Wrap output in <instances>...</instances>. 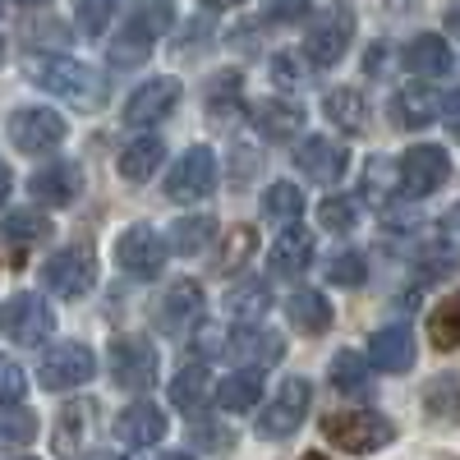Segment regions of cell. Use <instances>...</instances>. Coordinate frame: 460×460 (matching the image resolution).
Instances as JSON below:
<instances>
[{
	"label": "cell",
	"mask_w": 460,
	"mask_h": 460,
	"mask_svg": "<svg viewBox=\"0 0 460 460\" xmlns=\"http://www.w3.org/2000/svg\"><path fill=\"white\" fill-rule=\"evenodd\" d=\"M451 47L442 42L438 32H419L414 42L405 47V69L419 74V79H442V74H451Z\"/></svg>",
	"instance_id": "obj_27"
},
{
	"label": "cell",
	"mask_w": 460,
	"mask_h": 460,
	"mask_svg": "<svg viewBox=\"0 0 460 460\" xmlns=\"http://www.w3.org/2000/svg\"><path fill=\"white\" fill-rule=\"evenodd\" d=\"M286 318L304 332V336H323L332 327V304L323 290H295L286 299Z\"/></svg>",
	"instance_id": "obj_31"
},
{
	"label": "cell",
	"mask_w": 460,
	"mask_h": 460,
	"mask_svg": "<svg viewBox=\"0 0 460 460\" xmlns=\"http://www.w3.org/2000/svg\"><path fill=\"white\" fill-rule=\"evenodd\" d=\"M327 281L332 286H345V290H355V286H364L368 281V262L359 258V253H336V258H327Z\"/></svg>",
	"instance_id": "obj_42"
},
{
	"label": "cell",
	"mask_w": 460,
	"mask_h": 460,
	"mask_svg": "<svg viewBox=\"0 0 460 460\" xmlns=\"http://www.w3.org/2000/svg\"><path fill=\"white\" fill-rule=\"evenodd\" d=\"M221 350H226V359H240L249 368H272L286 359V336L262 323H235L221 336Z\"/></svg>",
	"instance_id": "obj_9"
},
{
	"label": "cell",
	"mask_w": 460,
	"mask_h": 460,
	"mask_svg": "<svg viewBox=\"0 0 460 460\" xmlns=\"http://www.w3.org/2000/svg\"><path fill=\"white\" fill-rule=\"evenodd\" d=\"M350 42H355V14L345 5H332L309 23V32H304V56H309L314 69H332L345 51H350Z\"/></svg>",
	"instance_id": "obj_5"
},
{
	"label": "cell",
	"mask_w": 460,
	"mask_h": 460,
	"mask_svg": "<svg viewBox=\"0 0 460 460\" xmlns=\"http://www.w3.org/2000/svg\"><path fill=\"white\" fill-rule=\"evenodd\" d=\"M51 240V217L37 212V208H14L10 217H0V249H32V244H47Z\"/></svg>",
	"instance_id": "obj_22"
},
{
	"label": "cell",
	"mask_w": 460,
	"mask_h": 460,
	"mask_svg": "<svg viewBox=\"0 0 460 460\" xmlns=\"http://www.w3.org/2000/svg\"><path fill=\"white\" fill-rule=\"evenodd\" d=\"M189 442L203 447V451H226L230 447V429H221L217 419H199V424L189 429Z\"/></svg>",
	"instance_id": "obj_47"
},
{
	"label": "cell",
	"mask_w": 460,
	"mask_h": 460,
	"mask_svg": "<svg viewBox=\"0 0 460 460\" xmlns=\"http://www.w3.org/2000/svg\"><path fill=\"white\" fill-rule=\"evenodd\" d=\"M28 74L37 79V88H47L51 97H65L69 106L79 111H97L106 102V79L84 65V60H69V56H37L28 65Z\"/></svg>",
	"instance_id": "obj_1"
},
{
	"label": "cell",
	"mask_w": 460,
	"mask_h": 460,
	"mask_svg": "<svg viewBox=\"0 0 460 460\" xmlns=\"http://www.w3.org/2000/svg\"><path fill=\"white\" fill-rule=\"evenodd\" d=\"M323 433H327L332 447L350 451V456H373L377 447H392L396 442L392 419L377 414V410H341V414H332L327 424H323Z\"/></svg>",
	"instance_id": "obj_3"
},
{
	"label": "cell",
	"mask_w": 460,
	"mask_h": 460,
	"mask_svg": "<svg viewBox=\"0 0 460 460\" xmlns=\"http://www.w3.org/2000/svg\"><path fill=\"white\" fill-rule=\"evenodd\" d=\"M212 240H217V221H212L208 212H199V217H180V221L171 226V235H166L171 253H180V258L203 253Z\"/></svg>",
	"instance_id": "obj_34"
},
{
	"label": "cell",
	"mask_w": 460,
	"mask_h": 460,
	"mask_svg": "<svg viewBox=\"0 0 460 460\" xmlns=\"http://www.w3.org/2000/svg\"><path fill=\"white\" fill-rule=\"evenodd\" d=\"M299 460H327V456H318V451H309V456H299Z\"/></svg>",
	"instance_id": "obj_56"
},
{
	"label": "cell",
	"mask_w": 460,
	"mask_h": 460,
	"mask_svg": "<svg viewBox=\"0 0 460 460\" xmlns=\"http://www.w3.org/2000/svg\"><path fill=\"white\" fill-rule=\"evenodd\" d=\"M203 5H208V10H235L240 0H203Z\"/></svg>",
	"instance_id": "obj_53"
},
{
	"label": "cell",
	"mask_w": 460,
	"mask_h": 460,
	"mask_svg": "<svg viewBox=\"0 0 460 460\" xmlns=\"http://www.w3.org/2000/svg\"><path fill=\"white\" fill-rule=\"evenodd\" d=\"M396 194H401V162H392V157H373V162L364 166V203H373V208H392Z\"/></svg>",
	"instance_id": "obj_33"
},
{
	"label": "cell",
	"mask_w": 460,
	"mask_h": 460,
	"mask_svg": "<svg viewBox=\"0 0 460 460\" xmlns=\"http://www.w3.org/2000/svg\"><path fill=\"white\" fill-rule=\"evenodd\" d=\"M162 460H194V456H184V451H171V456H162Z\"/></svg>",
	"instance_id": "obj_54"
},
{
	"label": "cell",
	"mask_w": 460,
	"mask_h": 460,
	"mask_svg": "<svg viewBox=\"0 0 460 460\" xmlns=\"http://www.w3.org/2000/svg\"><path fill=\"white\" fill-rule=\"evenodd\" d=\"M93 419H97V405H93V401L65 405L60 419H56V451H60V456H84V451H93Z\"/></svg>",
	"instance_id": "obj_23"
},
{
	"label": "cell",
	"mask_w": 460,
	"mask_h": 460,
	"mask_svg": "<svg viewBox=\"0 0 460 460\" xmlns=\"http://www.w3.org/2000/svg\"><path fill=\"white\" fill-rule=\"evenodd\" d=\"M10 189H14V175H10V166H5V162H0V208H5Z\"/></svg>",
	"instance_id": "obj_51"
},
{
	"label": "cell",
	"mask_w": 460,
	"mask_h": 460,
	"mask_svg": "<svg viewBox=\"0 0 460 460\" xmlns=\"http://www.w3.org/2000/svg\"><path fill=\"white\" fill-rule=\"evenodd\" d=\"M212 396H217V392H212L208 364H184V368L175 373V382H171V405H175L180 414H189V419H199Z\"/></svg>",
	"instance_id": "obj_26"
},
{
	"label": "cell",
	"mask_w": 460,
	"mask_h": 460,
	"mask_svg": "<svg viewBox=\"0 0 460 460\" xmlns=\"http://www.w3.org/2000/svg\"><path fill=\"white\" fill-rule=\"evenodd\" d=\"M28 392V377L14 359H0V405H19V396Z\"/></svg>",
	"instance_id": "obj_48"
},
{
	"label": "cell",
	"mask_w": 460,
	"mask_h": 460,
	"mask_svg": "<svg viewBox=\"0 0 460 460\" xmlns=\"http://www.w3.org/2000/svg\"><path fill=\"white\" fill-rule=\"evenodd\" d=\"M433 249H438V253H460V203L438 217V226H433Z\"/></svg>",
	"instance_id": "obj_46"
},
{
	"label": "cell",
	"mask_w": 460,
	"mask_h": 460,
	"mask_svg": "<svg viewBox=\"0 0 460 460\" xmlns=\"http://www.w3.org/2000/svg\"><path fill=\"white\" fill-rule=\"evenodd\" d=\"M203 314H208V295L199 281H171L162 290V304H157V332L162 336H189L203 327Z\"/></svg>",
	"instance_id": "obj_10"
},
{
	"label": "cell",
	"mask_w": 460,
	"mask_h": 460,
	"mask_svg": "<svg viewBox=\"0 0 460 460\" xmlns=\"http://www.w3.org/2000/svg\"><path fill=\"white\" fill-rule=\"evenodd\" d=\"M442 120H447V129L460 138V93H451V97L442 102Z\"/></svg>",
	"instance_id": "obj_50"
},
{
	"label": "cell",
	"mask_w": 460,
	"mask_h": 460,
	"mask_svg": "<svg viewBox=\"0 0 460 460\" xmlns=\"http://www.w3.org/2000/svg\"><path fill=\"white\" fill-rule=\"evenodd\" d=\"M0 327H5V336L14 345H42L51 332H56V314H51V304L42 295H14L5 309H0Z\"/></svg>",
	"instance_id": "obj_13"
},
{
	"label": "cell",
	"mask_w": 460,
	"mask_h": 460,
	"mask_svg": "<svg viewBox=\"0 0 460 460\" xmlns=\"http://www.w3.org/2000/svg\"><path fill=\"white\" fill-rule=\"evenodd\" d=\"M424 401H429V410H433L438 419L460 414V382H456V377H433L429 392H424Z\"/></svg>",
	"instance_id": "obj_43"
},
{
	"label": "cell",
	"mask_w": 460,
	"mask_h": 460,
	"mask_svg": "<svg viewBox=\"0 0 460 460\" xmlns=\"http://www.w3.org/2000/svg\"><path fill=\"white\" fill-rule=\"evenodd\" d=\"M249 253H253V226H235V230H230V240H226L221 267H226V272H240Z\"/></svg>",
	"instance_id": "obj_45"
},
{
	"label": "cell",
	"mask_w": 460,
	"mask_h": 460,
	"mask_svg": "<svg viewBox=\"0 0 460 460\" xmlns=\"http://www.w3.org/2000/svg\"><path fill=\"white\" fill-rule=\"evenodd\" d=\"M175 23V5L171 0H134V10L120 28V37L111 42V65L134 69L147 60V51L157 47V37H166Z\"/></svg>",
	"instance_id": "obj_2"
},
{
	"label": "cell",
	"mask_w": 460,
	"mask_h": 460,
	"mask_svg": "<svg viewBox=\"0 0 460 460\" xmlns=\"http://www.w3.org/2000/svg\"><path fill=\"white\" fill-rule=\"evenodd\" d=\"M309 56H295V51H281V56H272V79L281 84V88H304L309 84V65H304Z\"/></svg>",
	"instance_id": "obj_44"
},
{
	"label": "cell",
	"mask_w": 460,
	"mask_h": 460,
	"mask_svg": "<svg viewBox=\"0 0 460 460\" xmlns=\"http://www.w3.org/2000/svg\"><path fill=\"white\" fill-rule=\"evenodd\" d=\"M368 359L382 368V373H405L414 364V336L405 323H387L377 327L373 341H368Z\"/></svg>",
	"instance_id": "obj_21"
},
{
	"label": "cell",
	"mask_w": 460,
	"mask_h": 460,
	"mask_svg": "<svg viewBox=\"0 0 460 460\" xmlns=\"http://www.w3.org/2000/svg\"><path fill=\"white\" fill-rule=\"evenodd\" d=\"M111 382L125 392H147L157 382V350L143 336H115L111 341Z\"/></svg>",
	"instance_id": "obj_12"
},
{
	"label": "cell",
	"mask_w": 460,
	"mask_h": 460,
	"mask_svg": "<svg viewBox=\"0 0 460 460\" xmlns=\"http://www.w3.org/2000/svg\"><path fill=\"white\" fill-rule=\"evenodd\" d=\"M368 359L359 355V350H336V359H332V368H327V377H332V387L341 392V396H364L368 392Z\"/></svg>",
	"instance_id": "obj_35"
},
{
	"label": "cell",
	"mask_w": 460,
	"mask_h": 460,
	"mask_svg": "<svg viewBox=\"0 0 460 460\" xmlns=\"http://www.w3.org/2000/svg\"><path fill=\"white\" fill-rule=\"evenodd\" d=\"M162 162H166V143L157 138V134H138L134 143H125V152H120V175L129 180V184H143V180H152L162 171Z\"/></svg>",
	"instance_id": "obj_28"
},
{
	"label": "cell",
	"mask_w": 460,
	"mask_h": 460,
	"mask_svg": "<svg viewBox=\"0 0 460 460\" xmlns=\"http://www.w3.org/2000/svg\"><path fill=\"white\" fill-rule=\"evenodd\" d=\"M166 258H171V244L152 226H129L125 235L115 240V262H120V272L134 277V281H157Z\"/></svg>",
	"instance_id": "obj_6"
},
{
	"label": "cell",
	"mask_w": 460,
	"mask_h": 460,
	"mask_svg": "<svg viewBox=\"0 0 460 460\" xmlns=\"http://www.w3.org/2000/svg\"><path fill=\"white\" fill-rule=\"evenodd\" d=\"M262 212L272 217V221H295L304 212V194H299V184H267V194H262Z\"/></svg>",
	"instance_id": "obj_39"
},
{
	"label": "cell",
	"mask_w": 460,
	"mask_h": 460,
	"mask_svg": "<svg viewBox=\"0 0 460 460\" xmlns=\"http://www.w3.org/2000/svg\"><path fill=\"white\" fill-rule=\"evenodd\" d=\"M115 438L134 451L157 447L166 438V410L152 405V401H134L129 410H120V419H115Z\"/></svg>",
	"instance_id": "obj_18"
},
{
	"label": "cell",
	"mask_w": 460,
	"mask_h": 460,
	"mask_svg": "<svg viewBox=\"0 0 460 460\" xmlns=\"http://www.w3.org/2000/svg\"><path fill=\"white\" fill-rule=\"evenodd\" d=\"M115 14H120V0H74V19L88 37H102Z\"/></svg>",
	"instance_id": "obj_40"
},
{
	"label": "cell",
	"mask_w": 460,
	"mask_h": 460,
	"mask_svg": "<svg viewBox=\"0 0 460 460\" xmlns=\"http://www.w3.org/2000/svg\"><path fill=\"white\" fill-rule=\"evenodd\" d=\"M37 438V414L23 405H0V451H19Z\"/></svg>",
	"instance_id": "obj_38"
},
{
	"label": "cell",
	"mask_w": 460,
	"mask_h": 460,
	"mask_svg": "<svg viewBox=\"0 0 460 460\" xmlns=\"http://www.w3.org/2000/svg\"><path fill=\"white\" fill-rule=\"evenodd\" d=\"M258 396H262V368H235L230 377H221V387H217L212 401L226 414H244V410L258 405Z\"/></svg>",
	"instance_id": "obj_30"
},
{
	"label": "cell",
	"mask_w": 460,
	"mask_h": 460,
	"mask_svg": "<svg viewBox=\"0 0 460 460\" xmlns=\"http://www.w3.org/2000/svg\"><path fill=\"white\" fill-rule=\"evenodd\" d=\"M253 125L267 143H286L304 129V106L290 102V97H267L258 111H253Z\"/></svg>",
	"instance_id": "obj_25"
},
{
	"label": "cell",
	"mask_w": 460,
	"mask_h": 460,
	"mask_svg": "<svg viewBox=\"0 0 460 460\" xmlns=\"http://www.w3.org/2000/svg\"><path fill=\"white\" fill-rule=\"evenodd\" d=\"M28 189H32V199L42 208H69L74 199H79V189H84V175H79L74 162H51L42 171H32Z\"/></svg>",
	"instance_id": "obj_19"
},
{
	"label": "cell",
	"mask_w": 460,
	"mask_h": 460,
	"mask_svg": "<svg viewBox=\"0 0 460 460\" xmlns=\"http://www.w3.org/2000/svg\"><path fill=\"white\" fill-rule=\"evenodd\" d=\"M309 262H314V235L304 226H286L281 235L267 244V272L272 277H304Z\"/></svg>",
	"instance_id": "obj_20"
},
{
	"label": "cell",
	"mask_w": 460,
	"mask_h": 460,
	"mask_svg": "<svg viewBox=\"0 0 460 460\" xmlns=\"http://www.w3.org/2000/svg\"><path fill=\"white\" fill-rule=\"evenodd\" d=\"M0 10H5V0H0Z\"/></svg>",
	"instance_id": "obj_59"
},
{
	"label": "cell",
	"mask_w": 460,
	"mask_h": 460,
	"mask_svg": "<svg viewBox=\"0 0 460 460\" xmlns=\"http://www.w3.org/2000/svg\"><path fill=\"white\" fill-rule=\"evenodd\" d=\"M429 341H433V350H460V290H451L433 309Z\"/></svg>",
	"instance_id": "obj_37"
},
{
	"label": "cell",
	"mask_w": 460,
	"mask_h": 460,
	"mask_svg": "<svg viewBox=\"0 0 460 460\" xmlns=\"http://www.w3.org/2000/svg\"><path fill=\"white\" fill-rule=\"evenodd\" d=\"M93 373H97V355L84 341L51 345V350L42 355V364H37V382H42L47 392H74V387H84Z\"/></svg>",
	"instance_id": "obj_8"
},
{
	"label": "cell",
	"mask_w": 460,
	"mask_h": 460,
	"mask_svg": "<svg viewBox=\"0 0 460 460\" xmlns=\"http://www.w3.org/2000/svg\"><path fill=\"white\" fill-rule=\"evenodd\" d=\"M451 180V157L438 143H414L401 157V189L410 199H429Z\"/></svg>",
	"instance_id": "obj_14"
},
{
	"label": "cell",
	"mask_w": 460,
	"mask_h": 460,
	"mask_svg": "<svg viewBox=\"0 0 460 460\" xmlns=\"http://www.w3.org/2000/svg\"><path fill=\"white\" fill-rule=\"evenodd\" d=\"M42 281L56 299H84L93 286H97V258L93 249L74 244V249H60L42 262Z\"/></svg>",
	"instance_id": "obj_7"
},
{
	"label": "cell",
	"mask_w": 460,
	"mask_h": 460,
	"mask_svg": "<svg viewBox=\"0 0 460 460\" xmlns=\"http://www.w3.org/2000/svg\"><path fill=\"white\" fill-rule=\"evenodd\" d=\"M323 111H327V120L341 134H350V138L368 129V97L359 88H332L327 102H323Z\"/></svg>",
	"instance_id": "obj_29"
},
{
	"label": "cell",
	"mask_w": 460,
	"mask_h": 460,
	"mask_svg": "<svg viewBox=\"0 0 460 460\" xmlns=\"http://www.w3.org/2000/svg\"><path fill=\"white\" fill-rule=\"evenodd\" d=\"M267 309H272V290L262 281H235L226 290V318L258 323V318H267Z\"/></svg>",
	"instance_id": "obj_32"
},
{
	"label": "cell",
	"mask_w": 460,
	"mask_h": 460,
	"mask_svg": "<svg viewBox=\"0 0 460 460\" xmlns=\"http://www.w3.org/2000/svg\"><path fill=\"white\" fill-rule=\"evenodd\" d=\"M19 5H51V0H19Z\"/></svg>",
	"instance_id": "obj_55"
},
{
	"label": "cell",
	"mask_w": 460,
	"mask_h": 460,
	"mask_svg": "<svg viewBox=\"0 0 460 460\" xmlns=\"http://www.w3.org/2000/svg\"><path fill=\"white\" fill-rule=\"evenodd\" d=\"M0 56H5V42H0Z\"/></svg>",
	"instance_id": "obj_57"
},
{
	"label": "cell",
	"mask_w": 460,
	"mask_h": 460,
	"mask_svg": "<svg viewBox=\"0 0 460 460\" xmlns=\"http://www.w3.org/2000/svg\"><path fill=\"white\" fill-rule=\"evenodd\" d=\"M19 460H32V456H19Z\"/></svg>",
	"instance_id": "obj_58"
},
{
	"label": "cell",
	"mask_w": 460,
	"mask_h": 460,
	"mask_svg": "<svg viewBox=\"0 0 460 460\" xmlns=\"http://www.w3.org/2000/svg\"><path fill=\"white\" fill-rule=\"evenodd\" d=\"M314 405L309 377H286L281 387L267 396V410L258 414V438L262 442H286L295 429H304V414Z\"/></svg>",
	"instance_id": "obj_4"
},
{
	"label": "cell",
	"mask_w": 460,
	"mask_h": 460,
	"mask_svg": "<svg viewBox=\"0 0 460 460\" xmlns=\"http://www.w3.org/2000/svg\"><path fill=\"white\" fill-rule=\"evenodd\" d=\"M295 166L304 171V180H314V184H341L345 166H350V147L327 138V134H304L295 143Z\"/></svg>",
	"instance_id": "obj_16"
},
{
	"label": "cell",
	"mask_w": 460,
	"mask_h": 460,
	"mask_svg": "<svg viewBox=\"0 0 460 460\" xmlns=\"http://www.w3.org/2000/svg\"><path fill=\"white\" fill-rule=\"evenodd\" d=\"M447 28H451V37L460 42V0H456V5H447Z\"/></svg>",
	"instance_id": "obj_52"
},
{
	"label": "cell",
	"mask_w": 460,
	"mask_h": 460,
	"mask_svg": "<svg viewBox=\"0 0 460 460\" xmlns=\"http://www.w3.org/2000/svg\"><path fill=\"white\" fill-rule=\"evenodd\" d=\"M318 221H323V230H332V235H345V230H355V221H359L355 199H350V194H332V199H323V203H318Z\"/></svg>",
	"instance_id": "obj_41"
},
{
	"label": "cell",
	"mask_w": 460,
	"mask_h": 460,
	"mask_svg": "<svg viewBox=\"0 0 460 460\" xmlns=\"http://www.w3.org/2000/svg\"><path fill=\"white\" fill-rule=\"evenodd\" d=\"M212 189H217L212 147H189L166 175V199L171 203H203V199H212Z\"/></svg>",
	"instance_id": "obj_11"
},
{
	"label": "cell",
	"mask_w": 460,
	"mask_h": 460,
	"mask_svg": "<svg viewBox=\"0 0 460 460\" xmlns=\"http://www.w3.org/2000/svg\"><path fill=\"white\" fill-rule=\"evenodd\" d=\"M438 111H442V93H433L429 84H405V88L392 97V115H396L401 129H424V125H433Z\"/></svg>",
	"instance_id": "obj_24"
},
{
	"label": "cell",
	"mask_w": 460,
	"mask_h": 460,
	"mask_svg": "<svg viewBox=\"0 0 460 460\" xmlns=\"http://www.w3.org/2000/svg\"><path fill=\"white\" fill-rule=\"evenodd\" d=\"M180 102V79H171V74H162V79H147L129 93L125 102V125L134 129H147V125H162L166 115L175 111Z\"/></svg>",
	"instance_id": "obj_17"
},
{
	"label": "cell",
	"mask_w": 460,
	"mask_h": 460,
	"mask_svg": "<svg viewBox=\"0 0 460 460\" xmlns=\"http://www.w3.org/2000/svg\"><path fill=\"white\" fill-rule=\"evenodd\" d=\"M304 14H309V0H262L267 23H299Z\"/></svg>",
	"instance_id": "obj_49"
},
{
	"label": "cell",
	"mask_w": 460,
	"mask_h": 460,
	"mask_svg": "<svg viewBox=\"0 0 460 460\" xmlns=\"http://www.w3.org/2000/svg\"><path fill=\"white\" fill-rule=\"evenodd\" d=\"M240 111H244V97H240V74H217L212 88H208V115L217 125H235L240 120Z\"/></svg>",
	"instance_id": "obj_36"
},
{
	"label": "cell",
	"mask_w": 460,
	"mask_h": 460,
	"mask_svg": "<svg viewBox=\"0 0 460 460\" xmlns=\"http://www.w3.org/2000/svg\"><path fill=\"white\" fill-rule=\"evenodd\" d=\"M10 138L28 157H42V152H56L65 143V120L51 106H23L10 115Z\"/></svg>",
	"instance_id": "obj_15"
}]
</instances>
